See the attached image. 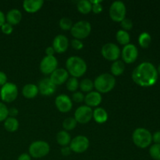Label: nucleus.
<instances>
[{"label":"nucleus","instance_id":"16","mask_svg":"<svg viewBox=\"0 0 160 160\" xmlns=\"http://www.w3.org/2000/svg\"><path fill=\"white\" fill-rule=\"evenodd\" d=\"M69 42L67 38L63 34H59L54 38L52 42V48L57 53H63L67 50Z\"/></svg>","mask_w":160,"mask_h":160},{"label":"nucleus","instance_id":"2","mask_svg":"<svg viewBox=\"0 0 160 160\" xmlns=\"http://www.w3.org/2000/svg\"><path fill=\"white\" fill-rule=\"evenodd\" d=\"M67 72L73 78H80L87 71V64L85 61L79 56H70L66 62Z\"/></svg>","mask_w":160,"mask_h":160},{"label":"nucleus","instance_id":"10","mask_svg":"<svg viewBox=\"0 0 160 160\" xmlns=\"http://www.w3.org/2000/svg\"><path fill=\"white\" fill-rule=\"evenodd\" d=\"M89 140L87 137L79 135L71 140L70 148L72 152L76 153H83L88 150L89 147Z\"/></svg>","mask_w":160,"mask_h":160},{"label":"nucleus","instance_id":"37","mask_svg":"<svg viewBox=\"0 0 160 160\" xmlns=\"http://www.w3.org/2000/svg\"><path fill=\"white\" fill-rule=\"evenodd\" d=\"M1 29L2 33L6 34H10L13 31V28H12V25H10L8 23H5L1 27Z\"/></svg>","mask_w":160,"mask_h":160},{"label":"nucleus","instance_id":"9","mask_svg":"<svg viewBox=\"0 0 160 160\" xmlns=\"http://www.w3.org/2000/svg\"><path fill=\"white\" fill-rule=\"evenodd\" d=\"M121 52L117 45L114 43H107L102 48V55L106 59L109 61H117L120 57Z\"/></svg>","mask_w":160,"mask_h":160},{"label":"nucleus","instance_id":"45","mask_svg":"<svg viewBox=\"0 0 160 160\" xmlns=\"http://www.w3.org/2000/svg\"><path fill=\"white\" fill-rule=\"evenodd\" d=\"M17 160H31V157L28 153H23L19 156Z\"/></svg>","mask_w":160,"mask_h":160},{"label":"nucleus","instance_id":"3","mask_svg":"<svg viewBox=\"0 0 160 160\" xmlns=\"http://www.w3.org/2000/svg\"><path fill=\"white\" fill-rule=\"evenodd\" d=\"M116 85V79L110 73H102L97 77L94 81V87L99 93H107L112 91Z\"/></svg>","mask_w":160,"mask_h":160},{"label":"nucleus","instance_id":"39","mask_svg":"<svg viewBox=\"0 0 160 160\" xmlns=\"http://www.w3.org/2000/svg\"><path fill=\"white\" fill-rule=\"evenodd\" d=\"M92 10L93 11L94 13L98 14L100 12H102V6L101 5V3H96V4L92 5Z\"/></svg>","mask_w":160,"mask_h":160},{"label":"nucleus","instance_id":"23","mask_svg":"<svg viewBox=\"0 0 160 160\" xmlns=\"http://www.w3.org/2000/svg\"><path fill=\"white\" fill-rule=\"evenodd\" d=\"M56 141L61 146H67L68 145H70V142H71V138L67 131H61L56 135Z\"/></svg>","mask_w":160,"mask_h":160},{"label":"nucleus","instance_id":"17","mask_svg":"<svg viewBox=\"0 0 160 160\" xmlns=\"http://www.w3.org/2000/svg\"><path fill=\"white\" fill-rule=\"evenodd\" d=\"M69 73L67 70L62 68H57L50 75L49 78L55 85H60V84H62L67 81Z\"/></svg>","mask_w":160,"mask_h":160},{"label":"nucleus","instance_id":"29","mask_svg":"<svg viewBox=\"0 0 160 160\" xmlns=\"http://www.w3.org/2000/svg\"><path fill=\"white\" fill-rule=\"evenodd\" d=\"M80 88L82 92H92V89L94 88V83L92 82V80L88 79V78H86L81 81V82L80 83Z\"/></svg>","mask_w":160,"mask_h":160},{"label":"nucleus","instance_id":"12","mask_svg":"<svg viewBox=\"0 0 160 160\" xmlns=\"http://www.w3.org/2000/svg\"><path fill=\"white\" fill-rule=\"evenodd\" d=\"M57 59L53 56H45L40 63V70L44 74H52L57 69Z\"/></svg>","mask_w":160,"mask_h":160},{"label":"nucleus","instance_id":"11","mask_svg":"<svg viewBox=\"0 0 160 160\" xmlns=\"http://www.w3.org/2000/svg\"><path fill=\"white\" fill-rule=\"evenodd\" d=\"M93 117L92 109L87 106H81L76 109L74 113V119L78 123L84 124L90 121Z\"/></svg>","mask_w":160,"mask_h":160},{"label":"nucleus","instance_id":"35","mask_svg":"<svg viewBox=\"0 0 160 160\" xmlns=\"http://www.w3.org/2000/svg\"><path fill=\"white\" fill-rule=\"evenodd\" d=\"M120 25H121V28H123V31H130L133 28V22L130 19L125 18L124 20L120 22Z\"/></svg>","mask_w":160,"mask_h":160},{"label":"nucleus","instance_id":"6","mask_svg":"<svg viewBox=\"0 0 160 160\" xmlns=\"http://www.w3.org/2000/svg\"><path fill=\"white\" fill-rule=\"evenodd\" d=\"M49 145L44 141L34 142L29 147V155L31 157L36 158V159L45 157L49 153Z\"/></svg>","mask_w":160,"mask_h":160},{"label":"nucleus","instance_id":"36","mask_svg":"<svg viewBox=\"0 0 160 160\" xmlns=\"http://www.w3.org/2000/svg\"><path fill=\"white\" fill-rule=\"evenodd\" d=\"M72 98H73V102H82L84 100V95L82 92H76L73 94Z\"/></svg>","mask_w":160,"mask_h":160},{"label":"nucleus","instance_id":"21","mask_svg":"<svg viewBox=\"0 0 160 160\" xmlns=\"http://www.w3.org/2000/svg\"><path fill=\"white\" fill-rule=\"evenodd\" d=\"M38 92V88L34 84H26L22 89V94L27 98H34Z\"/></svg>","mask_w":160,"mask_h":160},{"label":"nucleus","instance_id":"19","mask_svg":"<svg viewBox=\"0 0 160 160\" xmlns=\"http://www.w3.org/2000/svg\"><path fill=\"white\" fill-rule=\"evenodd\" d=\"M44 2L42 0H26L23 2V9L30 13L38 12L42 7Z\"/></svg>","mask_w":160,"mask_h":160},{"label":"nucleus","instance_id":"42","mask_svg":"<svg viewBox=\"0 0 160 160\" xmlns=\"http://www.w3.org/2000/svg\"><path fill=\"white\" fill-rule=\"evenodd\" d=\"M152 141L156 144H159V145H160V131H156V132L153 134Z\"/></svg>","mask_w":160,"mask_h":160},{"label":"nucleus","instance_id":"5","mask_svg":"<svg viewBox=\"0 0 160 160\" xmlns=\"http://www.w3.org/2000/svg\"><path fill=\"white\" fill-rule=\"evenodd\" d=\"M91 31H92L91 23L85 20L77 22L70 29V33L73 36V38H75V39H78V40L84 39L88 37Z\"/></svg>","mask_w":160,"mask_h":160},{"label":"nucleus","instance_id":"24","mask_svg":"<svg viewBox=\"0 0 160 160\" xmlns=\"http://www.w3.org/2000/svg\"><path fill=\"white\" fill-rule=\"evenodd\" d=\"M125 70L124 62L121 60L114 61L111 65V73L112 76H120Z\"/></svg>","mask_w":160,"mask_h":160},{"label":"nucleus","instance_id":"14","mask_svg":"<svg viewBox=\"0 0 160 160\" xmlns=\"http://www.w3.org/2000/svg\"><path fill=\"white\" fill-rule=\"evenodd\" d=\"M55 104L58 110L61 112H67L71 110L73 103L70 97L66 95H58L55 100Z\"/></svg>","mask_w":160,"mask_h":160},{"label":"nucleus","instance_id":"26","mask_svg":"<svg viewBox=\"0 0 160 160\" xmlns=\"http://www.w3.org/2000/svg\"><path fill=\"white\" fill-rule=\"evenodd\" d=\"M116 38H117V41L122 45H127L130 43V40H131V37L128 31H123V30H120L117 31V34H116Z\"/></svg>","mask_w":160,"mask_h":160},{"label":"nucleus","instance_id":"47","mask_svg":"<svg viewBox=\"0 0 160 160\" xmlns=\"http://www.w3.org/2000/svg\"><path fill=\"white\" fill-rule=\"evenodd\" d=\"M156 70H157L158 73H159V74H160V65L159 66V67H158V69H156Z\"/></svg>","mask_w":160,"mask_h":160},{"label":"nucleus","instance_id":"25","mask_svg":"<svg viewBox=\"0 0 160 160\" xmlns=\"http://www.w3.org/2000/svg\"><path fill=\"white\" fill-rule=\"evenodd\" d=\"M4 127L9 132H15L19 128V122L15 117H7L4 122Z\"/></svg>","mask_w":160,"mask_h":160},{"label":"nucleus","instance_id":"33","mask_svg":"<svg viewBox=\"0 0 160 160\" xmlns=\"http://www.w3.org/2000/svg\"><path fill=\"white\" fill-rule=\"evenodd\" d=\"M59 27H60L61 29L64 30V31L70 30L73 27L72 20L70 18H67V17H63V18L59 20Z\"/></svg>","mask_w":160,"mask_h":160},{"label":"nucleus","instance_id":"30","mask_svg":"<svg viewBox=\"0 0 160 160\" xmlns=\"http://www.w3.org/2000/svg\"><path fill=\"white\" fill-rule=\"evenodd\" d=\"M78 122L74 119V117H68L65 119L62 123V127L66 131H72L77 127Z\"/></svg>","mask_w":160,"mask_h":160},{"label":"nucleus","instance_id":"46","mask_svg":"<svg viewBox=\"0 0 160 160\" xmlns=\"http://www.w3.org/2000/svg\"><path fill=\"white\" fill-rule=\"evenodd\" d=\"M5 21H6V17H5L4 13L0 10V27H2L4 24Z\"/></svg>","mask_w":160,"mask_h":160},{"label":"nucleus","instance_id":"20","mask_svg":"<svg viewBox=\"0 0 160 160\" xmlns=\"http://www.w3.org/2000/svg\"><path fill=\"white\" fill-rule=\"evenodd\" d=\"M22 19V13L19 9H12L7 12L6 20L10 25H17L20 22Z\"/></svg>","mask_w":160,"mask_h":160},{"label":"nucleus","instance_id":"27","mask_svg":"<svg viewBox=\"0 0 160 160\" xmlns=\"http://www.w3.org/2000/svg\"><path fill=\"white\" fill-rule=\"evenodd\" d=\"M78 11L82 14H88L92 11V5L90 2V1L88 0H81L78 2L77 5Z\"/></svg>","mask_w":160,"mask_h":160},{"label":"nucleus","instance_id":"18","mask_svg":"<svg viewBox=\"0 0 160 160\" xmlns=\"http://www.w3.org/2000/svg\"><path fill=\"white\" fill-rule=\"evenodd\" d=\"M102 97L101 94L98 92H91L84 96V100L85 102L86 106H89V107H96L100 103L102 102Z\"/></svg>","mask_w":160,"mask_h":160},{"label":"nucleus","instance_id":"44","mask_svg":"<svg viewBox=\"0 0 160 160\" xmlns=\"http://www.w3.org/2000/svg\"><path fill=\"white\" fill-rule=\"evenodd\" d=\"M56 52L54 50V48L52 47H48V48L45 49V53H46V56H54V53Z\"/></svg>","mask_w":160,"mask_h":160},{"label":"nucleus","instance_id":"4","mask_svg":"<svg viewBox=\"0 0 160 160\" xmlns=\"http://www.w3.org/2000/svg\"><path fill=\"white\" fill-rule=\"evenodd\" d=\"M134 145L141 148H145L151 145L152 135L148 130L145 128H137L132 135Z\"/></svg>","mask_w":160,"mask_h":160},{"label":"nucleus","instance_id":"32","mask_svg":"<svg viewBox=\"0 0 160 160\" xmlns=\"http://www.w3.org/2000/svg\"><path fill=\"white\" fill-rule=\"evenodd\" d=\"M78 87H79V82H78V78L72 77L71 78L68 79L67 82V88L70 92H76L78 90Z\"/></svg>","mask_w":160,"mask_h":160},{"label":"nucleus","instance_id":"1","mask_svg":"<svg viewBox=\"0 0 160 160\" xmlns=\"http://www.w3.org/2000/svg\"><path fill=\"white\" fill-rule=\"evenodd\" d=\"M132 79L139 86L150 87L157 81V70L151 62H144L134 69L132 73Z\"/></svg>","mask_w":160,"mask_h":160},{"label":"nucleus","instance_id":"13","mask_svg":"<svg viewBox=\"0 0 160 160\" xmlns=\"http://www.w3.org/2000/svg\"><path fill=\"white\" fill-rule=\"evenodd\" d=\"M121 56L123 59V62L126 63H133L138 59V50L134 45L128 44V45L123 46V48L121 52Z\"/></svg>","mask_w":160,"mask_h":160},{"label":"nucleus","instance_id":"8","mask_svg":"<svg viewBox=\"0 0 160 160\" xmlns=\"http://www.w3.org/2000/svg\"><path fill=\"white\" fill-rule=\"evenodd\" d=\"M17 95H18V89L15 84L7 82L2 86L0 90V97L2 101L6 102H12L16 100Z\"/></svg>","mask_w":160,"mask_h":160},{"label":"nucleus","instance_id":"43","mask_svg":"<svg viewBox=\"0 0 160 160\" xmlns=\"http://www.w3.org/2000/svg\"><path fill=\"white\" fill-rule=\"evenodd\" d=\"M8 112H9V116H10V117H15L16 116L18 115V109L17 108H10L8 110Z\"/></svg>","mask_w":160,"mask_h":160},{"label":"nucleus","instance_id":"22","mask_svg":"<svg viewBox=\"0 0 160 160\" xmlns=\"http://www.w3.org/2000/svg\"><path fill=\"white\" fill-rule=\"evenodd\" d=\"M93 119L98 123H103L107 121L108 113L103 108H96L93 111Z\"/></svg>","mask_w":160,"mask_h":160},{"label":"nucleus","instance_id":"31","mask_svg":"<svg viewBox=\"0 0 160 160\" xmlns=\"http://www.w3.org/2000/svg\"><path fill=\"white\" fill-rule=\"evenodd\" d=\"M150 156L154 160H160V145L154 144L149 148Z\"/></svg>","mask_w":160,"mask_h":160},{"label":"nucleus","instance_id":"41","mask_svg":"<svg viewBox=\"0 0 160 160\" xmlns=\"http://www.w3.org/2000/svg\"><path fill=\"white\" fill-rule=\"evenodd\" d=\"M71 149H70V146H64L62 147V149H61V153H62V156H68L71 154Z\"/></svg>","mask_w":160,"mask_h":160},{"label":"nucleus","instance_id":"15","mask_svg":"<svg viewBox=\"0 0 160 160\" xmlns=\"http://www.w3.org/2000/svg\"><path fill=\"white\" fill-rule=\"evenodd\" d=\"M38 92L45 96L52 95L56 90V85H55L50 78H43L39 81Z\"/></svg>","mask_w":160,"mask_h":160},{"label":"nucleus","instance_id":"28","mask_svg":"<svg viewBox=\"0 0 160 160\" xmlns=\"http://www.w3.org/2000/svg\"><path fill=\"white\" fill-rule=\"evenodd\" d=\"M138 42L139 45H140V46L142 47V48H148L152 42L151 35L147 32L142 33L138 38Z\"/></svg>","mask_w":160,"mask_h":160},{"label":"nucleus","instance_id":"34","mask_svg":"<svg viewBox=\"0 0 160 160\" xmlns=\"http://www.w3.org/2000/svg\"><path fill=\"white\" fill-rule=\"evenodd\" d=\"M8 110L9 109L6 107V105L0 102V122L5 121L7 119L8 116H9Z\"/></svg>","mask_w":160,"mask_h":160},{"label":"nucleus","instance_id":"40","mask_svg":"<svg viewBox=\"0 0 160 160\" xmlns=\"http://www.w3.org/2000/svg\"><path fill=\"white\" fill-rule=\"evenodd\" d=\"M7 83V76L4 72L0 71V86H3Z\"/></svg>","mask_w":160,"mask_h":160},{"label":"nucleus","instance_id":"7","mask_svg":"<svg viewBox=\"0 0 160 160\" xmlns=\"http://www.w3.org/2000/svg\"><path fill=\"white\" fill-rule=\"evenodd\" d=\"M126 12V6L123 2H114L109 8V17L115 22H121L124 20Z\"/></svg>","mask_w":160,"mask_h":160},{"label":"nucleus","instance_id":"38","mask_svg":"<svg viewBox=\"0 0 160 160\" xmlns=\"http://www.w3.org/2000/svg\"><path fill=\"white\" fill-rule=\"evenodd\" d=\"M71 46L76 50H81L83 48V47H84V45H83L82 42L81 40L73 39L71 42Z\"/></svg>","mask_w":160,"mask_h":160}]
</instances>
